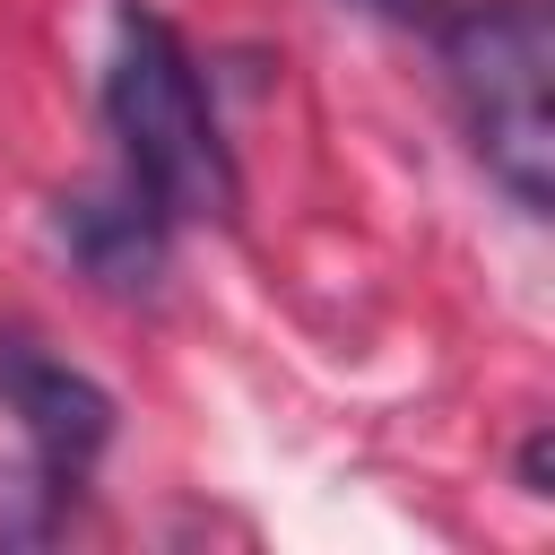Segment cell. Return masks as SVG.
I'll list each match as a JSON object with an SVG mask.
<instances>
[{"label": "cell", "instance_id": "6da1fadb", "mask_svg": "<svg viewBox=\"0 0 555 555\" xmlns=\"http://www.w3.org/2000/svg\"><path fill=\"white\" fill-rule=\"evenodd\" d=\"M104 121L121 139V173L182 225V217H234L243 173L234 147L217 130L208 78L191 61V43L173 35L165 9L121 0L113 17V61H104Z\"/></svg>", "mask_w": 555, "mask_h": 555}, {"label": "cell", "instance_id": "7a4b0ae2", "mask_svg": "<svg viewBox=\"0 0 555 555\" xmlns=\"http://www.w3.org/2000/svg\"><path fill=\"white\" fill-rule=\"evenodd\" d=\"M451 104L477 165L529 208H555V9L546 0H468L434 26Z\"/></svg>", "mask_w": 555, "mask_h": 555}, {"label": "cell", "instance_id": "3957f363", "mask_svg": "<svg viewBox=\"0 0 555 555\" xmlns=\"http://www.w3.org/2000/svg\"><path fill=\"white\" fill-rule=\"evenodd\" d=\"M0 408L17 416L26 434V460H35V494H43V529L87 494L104 442H113V390L87 382L78 364H61L43 338L26 330H0Z\"/></svg>", "mask_w": 555, "mask_h": 555}, {"label": "cell", "instance_id": "277c9868", "mask_svg": "<svg viewBox=\"0 0 555 555\" xmlns=\"http://www.w3.org/2000/svg\"><path fill=\"white\" fill-rule=\"evenodd\" d=\"M61 251L78 260V278H95L104 295H156L165 260H173V217L121 173L113 191H69L52 208Z\"/></svg>", "mask_w": 555, "mask_h": 555}, {"label": "cell", "instance_id": "5b68a950", "mask_svg": "<svg viewBox=\"0 0 555 555\" xmlns=\"http://www.w3.org/2000/svg\"><path fill=\"white\" fill-rule=\"evenodd\" d=\"M520 486L529 494H555V434L546 425H529V442H520Z\"/></svg>", "mask_w": 555, "mask_h": 555}, {"label": "cell", "instance_id": "8992f818", "mask_svg": "<svg viewBox=\"0 0 555 555\" xmlns=\"http://www.w3.org/2000/svg\"><path fill=\"white\" fill-rule=\"evenodd\" d=\"M373 17H399V26H416V17H434V0H364Z\"/></svg>", "mask_w": 555, "mask_h": 555}]
</instances>
